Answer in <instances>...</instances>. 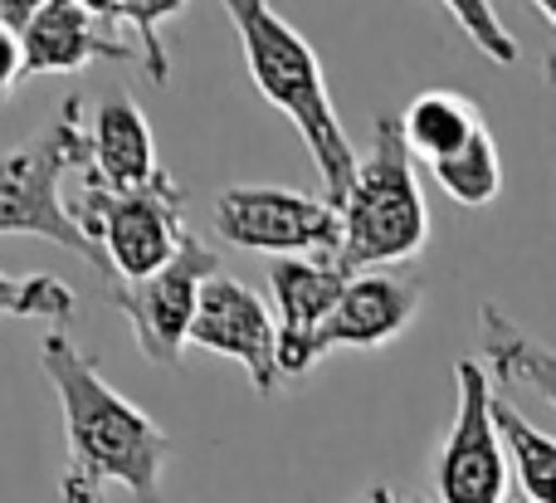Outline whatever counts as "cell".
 Wrapping results in <instances>:
<instances>
[{
	"instance_id": "cell-8",
	"label": "cell",
	"mask_w": 556,
	"mask_h": 503,
	"mask_svg": "<svg viewBox=\"0 0 556 503\" xmlns=\"http://www.w3.org/2000/svg\"><path fill=\"white\" fill-rule=\"evenodd\" d=\"M220 274V260L215 250L191 235L181 244L166 269H156L152 279L142 284H108V303L127 318L137 338V352L156 367H176L181 362V348L191 342V328H195V313H201V293L205 284Z\"/></svg>"
},
{
	"instance_id": "cell-19",
	"label": "cell",
	"mask_w": 556,
	"mask_h": 503,
	"mask_svg": "<svg viewBox=\"0 0 556 503\" xmlns=\"http://www.w3.org/2000/svg\"><path fill=\"white\" fill-rule=\"evenodd\" d=\"M186 10V0H117V29H132V45L142 54V74L152 84L172 78V54H166L162 25Z\"/></svg>"
},
{
	"instance_id": "cell-1",
	"label": "cell",
	"mask_w": 556,
	"mask_h": 503,
	"mask_svg": "<svg viewBox=\"0 0 556 503\" xmlns=\"http://www.w3.org/2000/svg\"><path fill=\"white\" fill-rule=\"evenodd\" d=\"M39 367L59 397L68 440L59 503H108V485L127 489L137 503H162V475L172 460L166 430L127 401L64 328L45 332Z\"/></svg>"
},
{
	"instance_id": "cell-25",
	"label": "cell",
	"mask_w": 556,
	"mask_h": 503,
	"mask_svg": "<svg viewBox=\"0 0 556 503\" xmlns=\"http://www.w3.org/2000/svg\"><path fill=\"white\" fill-rule=\"evenodd\" d=\"M532 5H538V10H542V15H547V25L556 29V0H532Z\"/></svg>"
},
{
	"instance_id": "cell-23",
	"label": "cell",
	"mask_w": 556,
	"mask_h": 503,
	"mask_svg": "<svg viewBox=\"0 0 556 503\" xmlns=\"http://www.w3.org/2000/svg\"><path fill=\"white\" fill-rule=\"evenodd\" d=\"M356 503H420V499H405V494H395L391 485H371V489H366V494L356 499Z\"/></svg>"
},
{
	"instance_id": "cell-10",
	"label": "cell",
	"mask_w": 556,
	"mask_h": 503,
	"mask_svg": "<svg viewBox=\"0 0 556 503\" xmlns=\"http://www.w3.org/2000/svg\"><path fill=\"white\" fill-rule=\"evenodd\" d=\"M346 284H352V274L337 260H274L269 264L283 377H303V372L317 367V332L337 313Z\"/></svg>"
},
{
	"instance_id": "cell-9",
	"label": "cell",
	"mask_w": 556,
	"mask_h": 503,
	"mask_svg": "<svg viewBox=\"0 0 556 503\" xmlns=\"http://www.w3.org/2000/svg\"><path fill=\"white\" fill-rule=\"evenodd\" d=\"M191 348H205L215 357H235L250 372V387L260 397H274L283 387V362H278V323L269 318L264 299L235 274H215L201 293V313L191 328Z\"/></svg>"
},
{
	"instance_id": "cell-4",
	"label": "cell",
	"mask_w": 556,
	"mask_h": 503,
	"mask_svg": "<svg viewBox=\"0 0 556 503\" xmlns=\"http://www.w3.org/2000/svg\"><path fill=\"white\" fill-rule=\"evenodd\" d=\"M78 166L88 172V127H84V98H64L59 113L39 127L35 137L0 152V235H39L59 250L78 254L93 274L113 279L103 250L84 235L78 215L64 205L59 186L64 172Z\"/></svg>"
},
{
	"instance_id": "cell-11",
	"label": "cell",
	"mask_w": 556,
	"mask_h": 503,
	"mask_svg": "<svg viewBox=\"0 0 556 503\" xmlns=\"http://www.w3.org/2000/svg\"><path fill=\"white\" fill-rule=\"evenodd\" d=\"M420 303H425V289L415 279H401V274H386V269L352 274L337 313L323 323V332H317V362L337 348L371 352V348L395 342L420 318Z\"/></svg>"
},
{
	"instance_id": "cell-17",
	"label": "cell",
	"mask_w": 556,
	"mask_h": 503,
	"mask_svg": "<svg viewBox=\"0 0 556 503\" xmlns=\"http://www.w3.org/2000/svg\"><path fill=\"white\" fill-rule=\"evenodd\" d=\"M430 176H434V186H440L454 205H469V211L493 205V201H498V191H503V156H498L493 133H489V127H479V133H473V142L464 147V152L434 162Z\"/></svg>"
},
{
	"instance_id": "cell-2",
	"label": "cell",
	"mask_w": 556,
	"mask_h": 503,
	"mask_svg": "<svg viewBox=\"0 0 556 503\" xmlns=\"http://www.w3.org/2000/svg\"><path fill=\"white\" fill-rule=\"evenodd\" d=\"M220 5L235 20V35H240L244 68H250L254 88L298 127L317 176H323V196L342 211L362 156H356L352 137H346L342 117L332 108L317 49L278 15L269 0H220Z\"/></svg>"
},
{
	"instance_id": "cell-13",
	"label": "cell",
	"mask_w": 556,
	"mask_h": 503,
	"mask_svg": "<svg viewBox=\"0 0 556 503\" xmlns=\"http://www.w3.org/2000/svg\"><path fill=\"white\" fill-rule=\"evenodd\" d=\"M162 176L156 166V142H152V123L137 108V98L113 93L103 108L93 113L88 127V172L84 186H103V191H142Z\"/></svg>"
},
{
	"instance_id": "cell-6",
	"label": "cell",
	"mask_w": 556,
	"mask_h": 503,
	"mask_svg": "<svg viewBox=\"0 0 556 503\" xmlns=\"http://www.w3.org/2000/svg\"><path fill=\"white\" fill-rule=\"evenodd\" d=\"M215 230L225 244L283 260H337L342 250V211L327 196L288 191V186H230L215 201Z\"/></svg>"
},
{
	"instance_id": "cell-18",
	"label": "cell",
	"mask_w": 556,
	"mask_h": 503,
	"mask_svg": "<svg viewBox=\"0 0 556 503\" xmlns=\"http://www.w3.org/2000/svg\"><path fill=\"white\" fill-rule=\"evenodd\" d=\"M78 299L54 274H0V318H39L49 328L74 323Z\"/></svg>"
},
{
	"instance_id": "cell-20",
	"label": "cell",
	"mask_w": 556,
	"mask_h": 503,
	"mask_svg": "<svg viewBox=\"0 0 556 503\" xmlns=\"http://www.w3.org/2000/svg\"><path fill=\"white\" fill-rule=\"evenodd\" d=\"M440 5L459 20V29L479 45L483 59H493V64H518V39H513V29L498 20L493 0H440Z\"/></svg>"
},
{
	"instance_id": "cell-26",
	"label": "cell",
	"mask_w": 556,
	"mask_h": 503,
	"mask_svg": "<svg viewBox=\"0 0 556 503\" xmlns=\"http://www.w3.org/2000/svg\"><path fill=\"white\" fill-rule=\"evenodd\" d=\"M522 503H528V499H522Z\"/></svg>"
},
{
	"instance_id": "cell-22",
	"label": "cell",
	"mask_w": 556,
	"mask_h": 503,
	"mask_svg": "<svg viewBox=\"0 0 556 503\" xmlns=\"http://www.w3.org/2000/svg\"><path fill=\"white\" fill-rule=\"evenodd\" d=\"M45 5L49 0H0V20H5L10 29H25Z\"/></svg>"
},
{
	"instance_id": "cell-16",
	"label": "cell",
	"mask_w": 556,
	"mask_h": 503,
	"mask_svg": "<svg viewBox=\"0 0 556 503\" xmlns=\"http://www.w3.org/2000/svg\"><path fill=\"white\" fill-rule=\"evenodd\" d=\"M493 420H498L508 465L518 475V489L528 503H556V436L538 430L528 416H518V406L493 397Z\"/></svg>"
},
{
	"instance_id": "cell-24",
	"label": "cell",
	"mask_w": 556,
	"mask_h": 503,
	"mask_svg": "<svg viewBox=\"0 0 556 503\" xmlns=\"http://www.w3.org/2000/svg\"><path fill=\"white\" fill-rule=\"evenodd\" d=\"M78 5H88L98 20H108V25L117 29V0H78Z\"/></svg>"
},
{
	"instance_id": "cell-15",
	"label": "cell",
	"mask_w": 556,
	"mask_h": 503,
	"mask_svg": "<svg viewBox=\"0 0 556 503\" xmlns=\"http://www.w3.org/2000/svg\"><path fill=\"white\" fill-rule=\"evenodd\" d=\"M483 123V113L473 108V98L464 93H450V88H430V93H415L410 108L401 113V133H405V147H410L415 162L434 166L444 156L464 152L473 142V133Z\"/></svg>"
},
{
	"instance_id": "cell-3",
	"label": "cell",
	"mask_w": 556,
	"mask_h": 503,
	"mask_svg": "<svg viewBox=\"0 0 556 503\" xmlns=\"http://www.w3.org/2000/svg\"><path fill=\"white\" fill-rule=\"evenodd\" d=\"M430 240V205H425L415 156L405 147L401 117H376V142L356 166V181L342 201V250L337 264L346 274H376L386 264H405Z\"/></svg>"
},
{
	"instance_id": "cell-7",
	"label": "cell",
	"mask_w": 556,
	"mask_h": 503,
	"mask_svg": "<svg viewBox=\"0 0 556 503\" xmlns=\"http://www.w3.org/2000/svg\"><path fill=\"white\" fill-rule=\"evenodd\" d=\"M454 406L450 436L434 455V494L440 503H503L508 499V450L493 420V377L479 357L454 362Z\"/></svg>"
},
{
	"instance_id": "cell-14",
	"label": "cell",
	"mask_w": 556,
	"mask_h": 503,
	"mask_svg": "<svg viewBox=\"0 0 556 503\" xmlns=\"http://www.w3.org/2000/svg\"><path fill=\"white\" fill-rule=\"evenodd\" d=\"M479 342H483V367H489L493 381L528 387L547 406H556V352L542 348L538 338H528L498 303H483L479 309Z\"/></svg>"
},
{
	"instance_id": "cell-21",
	"label": "cell",
	"mask_w": 556,
	"mask_h": 503,
	"mask_svg": "<svg viewBox=\"0 0 556 503\" xmlns=\"http://www.w3.org/2000/svg\"><path fill=\"white\" fill-rule=\"evenodd\" d=\"M20 74H25V45H20V29H10L5 20H0V103H5V93L15 88Z\"/></svg>"
},
{
	"instance_id": "cell-12",
	"label": "cell",
	"mask_w": 556,
	"mask_h": 503,
	"mask_svg": "<svg viewBox=\"0 0 556 503\" xmlns=\"http://www.w3.org/2000/svg\"><path fill=\"white\" fill-rule=\"evenodd\" d=\"M25 74H78L98 59H142L137 45L78 0H49L25 29Z\"/></svg>"
},
{
	"instance_id": "cell-5",
	"label": "cell",
	"mask_w": 556,
	"mask_h": 503,
	"mask_svg": "<svg viewBox=\"0 0 556 503\" xmlns=\"http://www.w3.org/2000/svg\"><path fill=\"white\" fill-rule=\"evenodd\" d=\"M186 201H191L186 186L166 172L152 186H142V191L84 186L74 215L88 240L103 250L108 269H113L108 284H142L181 254V244L191 240Z\"/></svg>"
}]
</instances>
